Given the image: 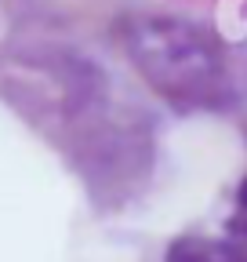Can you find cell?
Masks as SVG:
<instances>
[{"label": "cell", "mask_w": 247, "mask_h": 262, "mask_svg": "<svg viewBox=\"0 0 247 262\" xmlns=\"http://www.w3.org/2000/svg\"><path fill=\"white\" fill-rule=\"evenodd\" d=\"M164 262H247V175L218 229H189L164 248Z\"/></svg>", "instance_id": "3957f363"}, {"label": "cell", "mask_w": 247, "mask_h": 262, "mask_svg": "<svg viewBox=\"0 0 247 262\" xmlns=\"http://www.w3.org/2000/svg\"><path fill=\"white\" fill-rule=\"evenodd\" d=\"M116 37L138 80L171 113L222 117L236 110L240 84L226 44L211 29L175 15H131Z\"/></svg>", "instance_id": "7a4b0ae2"}, {"label": "cell", "mask_w": 247, "mask_h": 262, "mask_svg": "<svg viewBox=\"0 0 247 262\" xmlns=\"http://www.w3.org/2000/svg\"><path fill=\"white\" fill-rule=\"evenodd\" d=\"M11 84L22 88L18 106L62 142L91 201L116 208L145 186L153 171V124L135 110L116 113L113 88L91 58H29Z\"/></svg>", "instance_id": "6da1fadb"}]
</instances>
